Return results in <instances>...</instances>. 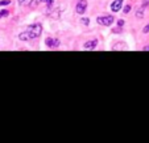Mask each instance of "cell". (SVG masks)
I'll return each mask as SVG.
<instances>
[{
  "instance_id": "1",
  "label": "cell",
  "mask_w": 149,
  "mask_h": 143,
  "mask_svg": "<svg viewBox=\"0 0 149 143\" xmlns=\"http://www.w3.org/2000/svg\"><path fill=\"white\" fill-rule=\"evenodd\" d=\"M41 33H42V25L36 23V24H32L31 26H28L26 30L23 32V33L19 36V38L21 39V41H31V39L40 37Z\"/></svg>"
},
{
  "instance_id": "2",
  "label": "cell",
  "mask_w": 149,
  "mask_h": 143,
  "mask_svg": "<svg viewBox=\"0 0 149 143\" xmlns=\"http://www.w3.org/2000/svg\"><path fill=\"white\" fill-rule=\"evenodd\" d=\"M96 21H98V24H100V25L108 26L113 23V16H111V14H108V16H100L96 19Z\"/></svg>"
},
{
  "instance_id": "3",
  "label": "cell",
  "mask_w": 149,
  "mask_h": 143,
  "mask_svg": "<svg viewBox=\"0 0 149 143\" xmlns=\"http://www.w3.org/2000/svg\"><path fill=\"white\" fill-rule=\"evenodd\" d=\"M86 8H87V3L84 1V0H81L78 4H77L75 9H77V13L79 14H83L84 12H86Z\"/></svg>"
},
{
  "instance_id": "4",
  "label": "cell",
  "mask_w": 149,
  "mask_h": 143,
  "mask_svg": "<svg viewBox=\"0 0 149 143\" xmlns=\"http://www.w3.org/2000/svg\"><path fill=\"white\" fill-rule=\"evenodd\" d=\"M123 7V0H113L112 4H111V9L112 12H119Z\"/></svg>"
},
{
  "instance_id": "5",
  "label": "cell",
  "mask_w": 149,
  "mask_h": 143,
  "mask_svg": "<svg viewBox=\"0 0 149 143\" xmlns=\"http://www.w3.org/2000/svg\"><path fill=\"white\" fill-rule=\"evenodd\" d=\"M96 45H98V39H90V41H87V42L84 43L83 47L86 50H93V49L96 47Z\"/></svg>"
},
{
  "instance_id": "6",
  "label": "cell",
  "mask_w": 149,
  "mask_h": 143,
  "mask_svg": "<svg viewBox=\"0 0 149 143\" xmlns=\"http://www.w3.org/2000/svg\"><path fill=\"white\" fill-rule=\"evenodd\" d=\"M45 43L48 45V47H58L59 46V39H57V38H46Z\"/></svg>"
},
{
  "instance_id": "7",
  "label": "cell",
  "mask_w": 149,
  "mask_h": 143,
  "mask_svg": "<svg viewBox=\"0 0 149 143\" xmlns=\"http://www.w3.org/2000/svg\"><path fill=\"white\" fill-rule=\"evenodd\" d=\"M144 12H145V7L141 6L140 8L137 9V12H136V17H137V19H143V17H144Z\"/></svg>"
},
{
  "instance_id": "8",
  "label": "cell",
  "mask_w": 149,
  "mask_h": 143,
  "mask_svg": "<svg viewBox=\"0 0 149 143\" xmlns=\"http://www.w3.org/2000/svg\"><path fill=\"white\" fill-rule=\"evenodd\" d=\"M119 46H113L112 50H127V46H121L123 43H118Z\"/></svg>"
},
{
  "instance_id": "9",
  "label": "cell",
  "mask_w": 149,
  "mask_h": 143,
  "mask_svg": "<svg viewBox=\"0 0 149 143\" xmlns=\"http://www.w3.org/2000/svg\"><path fill=\"white\" fill-rule=\"evenodd\" d=\"M9 14V12L7 11V9H3V11H0V19H1V17H7Z\"/></svg>"
},
{
  "instance_id": "10",
  "label": "cell",
  "mask_w": 149,
  "mask_h": 143,
  "mask_svg": "<svg viewBox=\"0 0 149 143\" xmlns=\"http://www.w3.org/2000/svg\"><path fill=\"white\" fill-rule=\"evenodd\" d=\"M40 1H41V3H45L46 6H53V3H54V0H40Z\"/></svg>"
},
{
  "instance_id": "11",
  "label": "cell",
  "mask_w": 149,
  "mask_h": 143,
  "mask_svg": "<svg viewBox=\"0 0 149 143\" xmlns=\"http://www.w3.org/2000/svg\"><path fill=\"white\" fill-rule=\"evenodd\" d=\"M9 3H11L9 0H1V1H0V7H1V6H3V7H6V6H8Z\"/></svg>"
},
{
  "instance_id": "12",
  "label": "cell",
  "mask_w": 149,
  "mask_h": 143,
  "mask_svg": "<svg viewBox=\"0 0 149 143\" xmlns=\"http://www.w3.org/2000/svg\"><path fill=\"white\" fill-rule=\"evenodd\" d=\"M123 12H124V13H130V12H131V6H125V7H124Z\"/></svg>"
},
{
  "instance_id": "13",
  "label": "cell",
  "mask_w": 149,
  "mask_h": 143,
  "mask_svg": "<svg viewBox=\"0 0 149 143\" xmlns=\"http://www.w3.org/2000/svg\"><path fill=\"white\" fill-rule=\"evenodd\" d=\"M82 24H84V25H88L90 24V20L86 17V19H82Z\"/></svg>"
},
{
  "instance_id": "14",
  "label": "cell",
  "mask_w": 149,
  "mask_h": 143,
  "mask_svg": "<svg viewBox=\"0 0 149 143\" xmlns=\"http://www.w3.org/2000/svg\"><path fill=\"white\" fill-rule=\"evenodd\" d=\"M143 32H144V33H148V32H149V24H148V25L145 26V28L143 29Z\"/></svg>"
},
{
  "instance_id": "15",
  "label": "cell",
  "mask_w": 149,
  "mask_h": 143,
  "mask_svg": "<svg viewBox=\"0 0 149 143\" xmlns=\"http://www.w3.org/2000/svg\"><path fill=\"white\" fill-rule=\"evenodd\" d=\"M118 25L119 26H123L124 25V21H123V20H119V21H118Z\"/></svg>"
},
{
  "instance_id": "16",
  "label": "cell",
  "mask_w": 149,
  "mask_h": 143,
  "mask_svg": "<svg viewBox=\"0 0 149 143\" xmlns=\"http://www.w3.org/2000/svg\"><path fill=\"white\" fill-rule=\"evenodd\" d=\"M17 1H19V3H21V4H23V3H26V1H29V0H17Z\"/></svg>"
},
{
  "instance_id": "17",
  "label": "cell",
  "mask_w": 149,
  "mask_h": 143,
  "mask_svg": "<svg viewBox=\"0 0 149 143\" xmlns=\"http://www.w3.org/2000/svg\"><path fill=\"white\" fill-rule=\"evenodd\" d=\"M144 50H145V51H149V46H145V47H144Z\"/></svg>"
}]
</instances>
